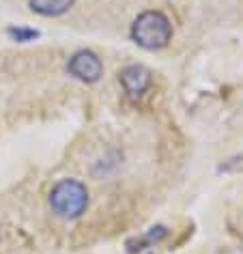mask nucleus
Listing matches in <instances>:
<instances>
[{"instance_id": "3", "label": "nucleus", "mask_w": 243, "mask_h": 254, "mask_svg": "<svg viewBox=\"0 0 243 254\" xmlns=\"http://www.w3.org/2000/svg\"><path fill=\"white\" fill-rule=\"evenodd\" d=\"M67 73L84 84H95L104 75V63L93 50H78L67 61Z\"/></svg>"}, {"instance_id": "5", "label": "nucleus", "mask_w": 243, "mask_h": 254, "mask_svg": "<svg viewBox=\"0 0 243 254\" xmlns=\"http://www.w3.org/2000/svg\"><path fill=\"white\" fill-rule=\"evenodd\" d=\"M75 4V0H28V9L41 17H61Z\"/></svg>"}, {"instance_id": "8", "label": "nucleus", "mask_w": 243, "mask_h": 254, "mask_svg": "<svg viewBox=\"0 0 243 254\" xmlns=\"http://www.w3.org/2000/svg\"><path fill=\"white\" fill-rule=\"evenodd\" d=\"M149 254H151V252H149Z\"/></svg>"}, {"instance_id": "1", "label": "nucleus", "mask_w": 243, "mask_h": 254, "mask_svg": "<svg viewBox=\"0 0 243 254\" xmlns=\"http://www.w3.org/2000/svg\"><path fill=\"white\" fill-rule=\"evenodd\" d=\"M129 37L138 48L155 52V50H162L170 43L172 24L162 11H144L133 20Z\"/></svg>"}, {"instance_id": "2", "label": "nucleus", "mask_w": 243, "mask_h": 254, "mask_svg": "<svg viewBox=\"0 0 243 254\" xmlns=\"http://www.w3.org/2000/svg\"><path fill=\"white\" fill-rule=\"evenodd\" d=\"M50 209L62 220H78L88 209V190L78 179H61L50 190Z\"/></svg>"}, {"instance_id": "4", "label": "nucleus", "mask_w": 243, "mask_h": 254, "mask_svg": "<svg viewBox=\"0 0 243 254\" xmlns=\"http://www.w3.org/2000/svg\"><path fill=\"white\" fill-rule=\"evenodd\" d=\"M119 82L123 86V91L127 97L131 99H142L146 91L151 88V71L144 65H127L121 69L119 73Z\"/></svg>"}, {"instance_id": "6", "label": "nucleus", "mask_w": 243, "mask_h": 254, "mask_svg": "<svg viewBox=\"0 0 243 254\" xmlns=\"http://www.w3.org/2000/svg\"><path fill=\"white\" fill-rule=\"evenodd\" d=\"M166 237H168V228H166L164 224H155V226H151L144 235L127 241V252L129 254L142 252V250H146V248H153L155 244H159V241H164Z\"/></svg>"}, {"instance_id": "7", "label": "nucleus", "mask_w": 243, "mask_h": 254, "mask_svg": "<svg viewBox=\"0 0 243 254\" xmlns=\"http://www.w3.org/2000/svg\"><path fill=\"white\" fill-rule=\"evenodd\" d=\"M7 35L11 37V41H15V43H30V41L39 39L41 33L37 28H30V26H9Z\"/></svg>"}]
</instances>
